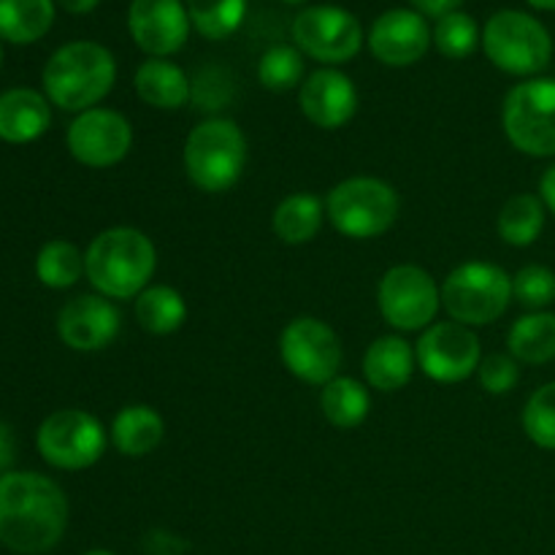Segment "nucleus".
I'll list each match as a JSON object with an SVG mask.
<instances>
[{"label":"nucleus","mask_w":555,"mask_h":555,"mask_svg":"<svg viewBox=\"0 0 555 555\" xmlns=\"http://www.w3.org/2000/svg\"><path fill=\"white\" fill-rule=\"evenodd\" d=\"M68 529L65 491L38 472L0 475V545L20 555L57 547Z\"/></svg>","instance_id":"f257e3e1"},{"label":"nucleus","mask_w":555,"mask_h":555,"mask_svg":"<svg viewBox=\"0 0 555 555\" xmlns=\"http://www.w3.org/2000/svg\"><path fill=\"white\" fill-rule=\"evenodd\" d=\"M85 266V276L101 296L128 301L150 287L157 269V249L139 228H106L87 247Z\"/></svg>","instance_id":"f03ea898"},{"label":"nucleus","mask_w":555,"mask_h":555,"mask_svg":"<svg viewBox=\"0 0 555 555\" xmlns=\"http://www.w3.org/2000/svg\"><path fill=\"white\" fill-rule=\"evenodd\" d=\"M41 81L52 106L81 114L112 92L117 60L98 41H70L47 60Z\"/></svg>","instance_id":"7ed1b4c3"},{"label":"nucleus","mask_w":555,"mask_h":555,"mask_svg":"<svg viewBox=\"0 0 555 555\" xmlns=\"http://www.w3.org/2000/svg\"><path fill=\"white\" fill-rule=\"evenodd\" d=\"M247 135L233 119H204L184 139V173L201 193H228L247 168Z\"/></svg>","instance_id":"20e7f679"},{"label":"nucleus","mask_w":555,"mask_h":555,"mask_svg":"<svg viewBox=\"0 0 555 555\" xmlns=\"http://www.w3.org/2000/svg\"><path fill=\"white\" fill-rule=\"evenodd\" d=\"M399 193L385 179L350 177L325 198V217L347 238H377L399 220Z\"/></svg>","instance_id":"39448f33"},{"label":"nucleus","mask_w":555,"mask_h":555,"mask_svg":"<svg viewBox=\"0 0 555 555\" xmlns=\"http://www.w3.org/2000/svg\"><path fill=\"white\" fill-rule=\"evenodd\" d=\"M482 52L504 74L537 76L551 65L553 38L537 16L502 9L482 27Z\"/></svg>","instance_id":"423d86ee"},{"label":"nucleus","mask_w":555,"mask_h":555,"mask_svg":"<svg viewBox=\"0 0 555 555\" xmlns=\"http://www.w3.org/2000/svg\"><path fill=\"white\" fill-rule=\"evenodd\" d=\"M513 298V276L502 266L486 260L461 263L442 285V307L455 323L469 328L496 323Z\"/></svg>","instance_id":"0eeeda50"},{"label":"nucleus","mask_w":555,"mask_h":555,"mask_svg":"<svg viewBox=\"0 0 555 555\" xmlns=\"http://www.w3.org/2000/svg\"><path fill=\"white\" fill-rule=\"evenodd\" d=\"M502 125L509 144L529 157H555V79H526L507 92Z\"/></svg>","instance_id":"6e6552de"},{"label":"nucleus","mask_w":555,"mask_h":555,"mask_svg":"<svg viewBox=\"0 0 555 555\" xmlns=\"http://www.w3.org/2000/svg\"><path fill=\"white\" fill-rule=\"evenodd\" d=\"M106 428L85 410H57L38 426L36 448L49 466L81 472L95 466L106 453Z\"/></svg>","instance_id":"1a4fd4ad"},{"label":"nucleus","mask_w":555,"mask_h":555,"mask_svg":"<svg viewBox=\"0 0 555 555\" xmlns=\"http://www.w3.org/2000/svg\"><path fill=\"white\" fill-rule=\"evenodd\" d=\"M377 307L385 323L396 331H426L442 307V287H437L434 276L421 266L399 263L379 280Z\"/></svg>","instance_id":"9d476101"},{"label":"nucleus","mask_w":555,"mask_h":555,"mask_svg":"<svg viewBox=\"0 0 555 555\" xmlns=\"http://www.w3.org/2000/svg\"><path fill=\"white\" fill-rule=\"evenodd\" d=\"M280 358L293 377L309 385H328L339 377L341 341L328 323L318 318H296L282 328Z\"/></svg>","instance_id":"9b49d317"},{"label":"nucleus","mask_w":555,"mask_h":555,"mask_svg":"<svg viewBox=\"0 0 555 555\" xmlns=\"http://www.w3.org/2000/svg\"><path fill=\"white\" fill-rule=\"evenodd\" d=\"M293 41L307 57L339 65L361 52L363 27L341 5H309L293 20Z\"/></svg>","instance_id":"f8f14e48"},{"label":"nucleus","mask_w":555,"mask_h":555,"mask_svg":"<svg viewBox=\"0 0 555 555\" xmlns=\"http://www.w3.org/2000/svg\"><path fill=\"white\" fill-rule=\"evenodd\" d=\"M415 358L428 379L442 385L464 383L480 369L482 350L475 328L450 323H434L421 334L415 345Z\"/></svg>","instance_id":"ddd939ff"},{"label":"nucleus","mask_w":555,"mask_h":555,"mask_svg":"<svg viewBox=\"0 0 555 555\" xmlns=\"http://www.w3.org/2000/svg\"><path fill=\"white\" fill-rule=\"evenodd\" d=\"M65 144L81 166L112 168L128 157L133 146V125L117 108H87L68 125Z\"/></svg>","instance_id":"4468645a"},{"label":"nucleus","mask_w":555,"mask_h":555,"mask_svg":"<svg viewBox=\"0 0 555 555\" xmlns=\"http://www.w3.org/2000/svg\"><path fill=\"white\" fill-rule=\"evenodd\" d=\"M122 328V314L112 298L101 293H81L70 298L57 314V334L76 352L106 350Z\"/></svg>","instance_id":"2eb2a0df"},{"label":"nucleus","mask_w":555,"mask_h":555,"mask_svg":"<svg viewBox=\"0 0 555 555\" xmlns=\"http://www.w3.org/2000/svg\"><path fill=\"white\" fill-rule=\"evenodd\" d=\"M188 5L182 0H133L128 30L135 47L150 57H171L190 38Z\"/></svg>","instance_id":"dca6fc26"},{"label":"nucleus","mask_w":555,"mask_h":555,"mask_svg":"<svg viewBox=\"0 0 555 555\" xmlns=\"http://www.w3.org/2000/svg\"><path fill=\"white\" fill-rule=\"evenodd\" d=\"M434 36L428 20L415 9H390L374 20L369 30V49L390 68H406L426 57Z\"/></svg>","instance_id":"f3484780"},{"label":"nucleus","mask_w":555,"mask_h":555,"mask_svg":"<svg viewBox=\"0 0 555 555\" xmlns=\"http://www.w3.org/2000/svg\"><path fill=\"white\" fill-rule=\"evenodd\" d=\"M298 106L314 128L339 130L356 117L358 87L339 68H318L304 79Z\"/></svg>","instance_id":"a211bd4d"},{"label":"nucleus","mask_w":555,"mask_h":555,"mask_svg":"<svg viewBox=\"0 0 555 555\" xmlns=\"http://www.w3.org/2000/svg\"><path fill=\"white\" fill-rule=\"evenodd\" d=\"M52 125V103L30 87L0 92V139L5 144H30Z\"/></svg>","instance_id":"6ab92c4d"},{"label":"nucleus","mask_w":555,"mask_h":555,"mask_svg":"<svg viewBox=\"0 0 555 555\" xmlns=\"http://www.w3.org/2000/svg\"><path fill=\"white\" fill-rule=\"evenodd\" d=\"M417 366L415 347L401 336H379L369 345L363 356V377L366 385L383 393H396L412 379Z\"/></svg>","instance_id":"aec40b11"},{"label":"nucleus","mask_w":555,"mask_h":555,"mask_svg":"<svg viewBox=\"0 0 555 555\" xmlns=\"http://www.w3.org/2000/svg\"><path fill=\"white\" fill-rule=\"evenodd\" d=\"M133 85L141 101L160 112H177V108L188 106L190 95H193L188 74L168 57L144 60L135 70Z\"/></svg>","instance_id":"412c9836"},{"label":"nucleus","mask_w":555,"mask_h":555,"mask_svg":"<svg viewBox=\"0 0 555 555\" xmlns=\"http://www.w3.org/2000/svg\"><path fill=\"white\" fill-rule=\"evenodd\" d=\"M166 437V423L163 415L150 404H130L114 415L108 439L117 448V453L128 459H144Z\"/></svg>","instance_id":"4be33fe9"},{"label":"nucleus","mask_w":555,"mask_h":555,"mask_svg":"<svg viewBox=\"0 0 555 555\" xmlns=\"http://www.w3.org/2000/svg\"><path fill=\"white\" fill-rule=\"evenodd\" d=\"M325 204L314 193H291L276 204L274 215H271V228L280 242L293 244H307L323 228Z\"/></svg>","instance_id":"5701e85b"},{"label":"nucleus","mask_w":555,"mask_h":555,"mask_svg":"<svg viewBox=\"0 0 555 555\" xmlns=\"http://www.w3.org/2000/svg\"><path fill=\"white\" fill-rule=\"evenodd\" d=\"M507 350L515 361L529 366L555 361V314L545 309L515 320L507 334Z\"/></svg>","instance_id":"b1692460"},{"label":"nucleus","mask_w":555,"mask_h":555,"mask_svg":"<svg viewBox=\"0 0 555 555\" xmlns=\"http://www.w3.org/2000/svg\"><path fill=\"white\" fill-rule=\"evenodd\" d=\"M320 410L331 426L350 431L358 428L372 412V396L369 388L356 377H334L328 385H323L320 393Z\"/></svg>","instance_id":"393cba45"},{"label":"nucleus","mask_w":555,"mask_h":555,"mask_svg":"<svg viewBox=\"0 0 555 555\" xmlns=\"http://www.w3.org/2000/svg\"><path fill=\"white\" fill-rule=\"evenodd\" d=\"M135 323L155 336L179 331L188 320V301L171 285H150L135 296Z\"/></svg>","instance_id":"a878e982"},{"label":"nucleus","mask_w":555,"mask_h":555,"mask_svg":"<svg viewBox=\"0 0 555 555\" xmlns=\"http://www.w3.org/2000/svg\"><path fill=\"white\" fill-rule=\"evenodd\" d=\"M545 220L547 209L540 195L518 193L502 206L496 228L502 242H507L509 247H531L545 231Z\"/></svg>","instance_id":"bb28decb"},{"label":"nucleus","mask_w":555,"mask_h":555,"mask_svg":"<svg viewBox=\"0 0 555 555\" xmlns=\"http://www.w3.org/2000/svg\"><path fill=\"white\" fill-rule=\"evenodd\" d=\"M54 0H0V38L9 43H33L49 33Z\"/></svg>","instance_id":"cd10ccee"},{"label":"nucleus","mask_w":555,"mask_h":555,"mask_svg":"<svg viewBox=\"0 0 555 555\" xmlns=\"http://www.w3.org/2000/svg\"><path fill=\"white\" fill-rule=\"evenodd\" d=\"M87 274L85 253L74 242L54 238L47 242L36 255V276L43 287L68 291Z\"/></svg>","instance_id":"c85d7f7f"},{"label":"nucleus","mask_w":555,"mask_h":555,"mask_svg":"<svg viewBox=\"0 0 555 555\" xmlns=\"http://www.w3.org/2000/svg\"><path fill=\"white\" fill-rule=\"evenodd\" d=\"M190 25L209 41H222L242 27L247 0H184Z\"/></svg>","instance_id":"c756f323"},{"label":"nucleus","mask_w":555,"mask_h":555,"mask_svg":"<svg viewBox=\"0 0 555 555\" xmlns=\"http://www.w3.org/2000/svg\"><path fill=\"white\" fill-rule=\"evenodd\" d=\"M431 36L439 54L450 60H466L482 43V30L477 27L475 16L464 14V11H453V14L437 20Z\"/></svg>","instance_id":"7c9ffc66"},{"label":"nucleus","mask_w":555,"mask_h":555,"mask_svg":"<svg viewBox=\"0 0 555 555\" xmlns=\"http://www.w3.org/2000/svg\"><path fill=\"white\" fill-rule=\"evenodd\" d=\"M258 79L271 92H287L304 85V54L291 43H276L266 49L258 63Z\"/></svg>","instance_id":"2f4dec72"},{"label":"nucleus","mask_w":555,"mask_h":555,"mask_svg":"<svg viewBox=\"0 0 555 555\" xmlns=\"http://www.w3.org/2000/svg\"><path fill=\"white\" fill-rule=\"evenodd\" d=\"M524 431L537 448L555 450V383L542 385L524 406Z\"/></svg>","instance_id":"473e14b6"},{"label":"nucleus","mask_w":555,"mask_h":555,"mask_svg":"<svg viewBox=\"0 0 555 555\" xmlns=\"http://www.w3.org/2000/svg\"><path fill=\"white\" fill-rule=\"evenodd\" d=\"M513 296L531 312H545L555 301V271L529 263L513 276Z\"/></svg>","instance_id":"72a5a7b5"},{"label":"nucleus","mask_w":555,"mask_h":555,"mask_svg":"<svg viewBox=\"0 0 555 555\" xmlns=\"http://www.w3.org/2000/svg\"><path fill=\"white\" fill-rule=\"evenodd\" d=\"M477 379H480L482 390L491 396H504L518 385L520 366L509 352H493L480 361L477 369Z\"/></svg>","instance_id":"f704fd0d"},{"label":"nucleus","mask_w":555,"mask_h":555,"mask_svg":"<svg viewBox=\"0 0 555 555\" xmlns=\"http://www.w3.org/2000/svg\"><path fill=\"white\" fill-rule=\"evenodd\" d=\"M141 547H144L146 555H184L188 553V542L168 529L146 531L144 540H141Z\"/></svg>","instance_id":"c9c22d12"},{"label":"nucleus","mask_w":555,"mask_h":555,"mask_svg":"<svg viewBox=\"0 0 555 555\" xmlns=\"http://www.w3.org/2000/svg\"><path fill=\"white\" fill-rule=\"evenodd\" d=\"M16 461V437L14 428L9 423L0 421V475L11 469V464Z\"/></svg>","instance_id":"e433bc0d"},{"label":"nucleus","mask_w":555,"mask_h":555,"mask_svg":"<svg viewBox=\"0 0 555 555\" xmlns=\"http://www.w3.org/2000/svg\"><path fill=\"white\" fill-rule=\"evenodd\" d=\"M415 5V11H421L423 16H434V20H442L444 14H453L459 11V5L464 0H410Z\"/></svg>","instance_id":"4c0bfd02"},{"label":"nucleus","mask_w":555,"mask_h":555,"mask_svg":"<svg viewBox=\"0 0 555 555\" xmlns=\"http://www.w3.org/2000/svg\"><path fill=\"white\" fill-rule=\"evenodd\" d=\"M540 198H542V204H545V209L551 211V215H555V163L547 168L545 173H542Z\"/></svg>","instance_id":"58836bf2"},{"label":"nucleus","mask_w":555,"mask_h":555,"mask_svg":"<svg viewBox=\"0 0 555 555\" xmlns=\"http://www.w3.org/2000/svg\"><path fill=\"white\" fill-rule=\"evenodd\" d=\"M68 14H90L101 0H57Z\"/></svg>","instance_id":"ea45409f"},{"label":"nucleus","mask_w":555,"mask_h":555,"mask_svg":"<svg viewBox=\"0 0 555 555\" xmlns=\"http://www.w3.org/2000/svg\"><path fill=\"white\" fill-rule=\"evenodd\" d=\"M526 3L540 11H555V0H526Z\"/></svg>","instance_id":"a19ab883"},{"label":"nucleus","mask_w":555,"mask_h":555,"mask_svg":"<svg viewBox=\"0 0 555 555\" xmlns=\"http://www.w3.org/2000/svg\"><path fill=\"white\" fill-rule=\"evenodd\" d=\"M85 555H117V553H112V551H103V547H95V551H87Z\"/></svg>","instance_id":"79ce46f5"},{"label":"nucleus","mask_w":555,"mask_h":555,"mask_svg":"<svg viewBox=\"0 0 555 555\" xmlns=\"http://www.w3.org/2000/svg\"><path fill=\"white\" fill-rule=\"evenodd\" d=\"M282 3H304V0H282Z\"/></svg>","instance_id":"37998d69"},{"label":"nucleus","mask_w":555,"mask_h":555,"mask_svg":"<svg viewBox=\"0 0 555 555\" xmlns=\"http://www.w3.org/2000/svg\"><path fill=\"white\" fill-rule=\"evenodd\" d=\"M0 65H3V47H0Z\"/></svg>","instance_id":"c03bdc74"}]
</instances>
